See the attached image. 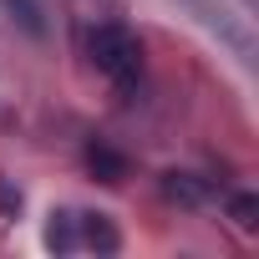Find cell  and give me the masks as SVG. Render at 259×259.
<instances>
[{"mask_svg":"<svg viewBox=\"0 0 259 259\" xmlns=\"http://www.w3.org/2000/svg\"><path fill=\"white\" fill-rule=\"evenodd\" d=\"M87 51H92V66H97L117 92H133V87H138V76H143V51H138V36L127 31V26H97L92 41H87Z\"/></svg>","mask_w":259,"mask_h":259,"instance_id":"cell-1","label":"cell"},{"mask_svg":"<svg viewBox=\"0 0 259 259\" xmlns=\"http://www.w3.org/2000/svg\"><path fill=\"white\" fill-rule=\"evenodd\" d=\"M188 6L198 11V21H203L208 31H219V41L234 46V56H239L244 66H254V36H249L244 21H234V11L224 6V0H219V6H213V0H188Z\"/></svg>","mask_w":259,"mask_h":259,"instance_id":"cell-2","label":"cell"},{"mask_svg":"<svg viewBox=\"0 0 259 259\" xmlns=\"http://www.w3.org/2000/svg\"><path fill=\"white\" fill-rule=\"evenodd\" d=\"M76 244L112 254V249H117V229H112V224H107L102 213H76Z\"/></svg>","mask_w":259,"mask_h":259,"instance_id":"cell-3","label":"cell"},{"mask_svg":"<svg viewBox=\"0 0 259 259\" xmlns=\"http://www.w3.org/2000/svg\"><path fill=\"white\" fill-rule=\"evenodd\" d=\"M87 163H92V173H97L102 183H122V178H127V158L112 153V148H102V143L87 148Z\"/></svg>","mask_w":259,"mask_h":259,"instance_id":"cell-4","label":"cell"},{"mask_svg":"<svg viewBox=\"0 0 259 259\" xmlns=\"http://www.w3.org/2000/svg\"><path fill=\"white\" fill-rule=\"evenodd\" d=\"M163 193L178 198V203H208V183L193 178V173H168L163 178Z\"/></svg>","mask_w":259,"mask_h":259,"instance_id":"cell-5","label":"cell"},{"mask_svg":"<svg viewBox=\"0 0 259 259\" xmlns=\"http://www.w3.org/2000/svg\"><path fill=\"white\" fill-rule=\"evenodd\" d=\"M6 11H11V21H21L26 36H46V6L41 0H6Z\"/></svg>","mask_w":259,"mask_h":259,"instance_id":"cell-6","label":"cell"},{"mask_svg":"<svg viewBox=\"0 0 259 259\" xmlns=\"http://www.w3.org/2000/svg\"><path fill=\"white\" fill-rule=\"evenodd\" d=\"M46 244L51 249H76V213H51V229H46Z\"/></svg>","mask_w":259,"mask_h":259,"instance_id":"cell-7","label":"cell"},{"mask_svg":"<svg viewBox=\"0 0 259 259\" xmlns=\"http://www.w3.org/2000/svg\"><path fill=\"white\" fill-rule=\"evenodd\" d=\"M229 213L239 219V229H259V198L254 193H234L229 198Z\"/></svg>","mask_w":259,"mask_h":259,"instance_id":"cell-8","label":"cell"},{"mask_svg":"<svg viewBox=\"0 0 259 259\" xmlns=\"http://www.w3.org/2000/svg\"><path fill=\"white\" fill-rule=\"evenodd\" d=\"M0 208H11V213H16V208H21V193H11V188H6V183H0Z\"/></svg>","mask_w":259,"mask_h":259,"instance_id":"cell-9","label":"cell"}]
</instances>
